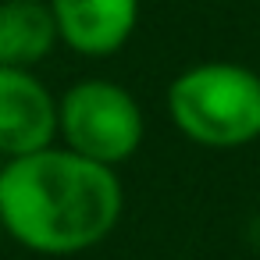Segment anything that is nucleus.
Segmentation results:
<instances>
[{
    "instance_id": "nucleus-1",
    "label": "nucleus",
    "mask_w": 260,
    "mask_h": 260,
    "mask_svg": "<svg viewBox=\"0 0 260 260\" xmlns=\"http://www.w3.org/2000/svg\"><path fill=\"white\" fill-rule=\"evenodd\" d=\"M125 185L114 168L54 143L0 168V228L36 256H79L114 235Z\"/></svg>"
},
{
    "instance_id": "nucleus-2",
    "label": "nucleus",
    "mask_w": 260,
    "mask_h": 260,
    "mask_svg": "<svg viewBox=\"0 0 260 260\" xmlns=\"http://www.w3.org/2000/svg\"><path fill=\"white\" fill-rule=\"evenodd\" d=\"M171 125L203 150H242L260 139V75L239 61H200L168 82Z\"/></svg>"
},
{
    "instance_id": "nucleus-3",
    "label": "nucleus",
    "mask_w": 260,
    "mask_h": 260,
    "mask_svg": "<svg viewBox=\"0 0 260 260\" xmlns=\"http://www.w3.org/2000/svg\"><path fill=\"white\" fill-rule=\"evenodd\" d=\"M146 139L139 100L114 79H75L57 96V143L72 153L114 168L132 160Z\"/></svg>"
},
{
    "instance_id": "nucleus-4",
    "label": "nucleus",
    "mask_w": 260,
    "mask_h": 260,
    "mask_svg": "<svg viewBox=\"0 0 260 260\" xmlns=\"http://www.w3.org/2000/svg\"><path fill=\"white\" fill-rule=\"evenodd\" d=\"M57 143V96L36 72L0 68V157L15 160Z\"/></svg>"
},
{
    "instance_id": "nucleus-5",
    "label": "nucleus",
    "mask_w": 260,
    "mask_h": 260,
    "mask_svg": "<svg viewBox=\"0 0 260 260\" xmlns=\"http://www.w3.org/2000/svg\"><path fill=\"white\" fill-rule=\"evenodd\" d=\"M61 47L79 57H114L136 32L143 0H47Z\"/></svg>"
},
{
    "instance_id": "nucleus-6",
    "label": "nucleus",
    "mask_w": 260,
    "mask_h": 260,
    "mask_svg": "<svg viewBox=\"0 0 260 260\" xmlns=\"http://www.w3.org/2000/svg\"><path fill=\"white\" fill-rule=\"evenodd\" d=\"M61 47L47 0H0V68L36 72Z\"/></svg>"
},
{
    "instance_id": "nucleus-7",
    "label": "nucleus",
    "mask_w": 260,
    "mask_h": 260,
    "mask_svg": "<svg viewBox=\"0 0 260 260\" xmlns=\"http://www.w3.org/2000/svg\"><path fill=\"white\" fill-rule=\"evenodd\" d=\"M0 235H4V228H0Z\"/></svg>"
}]
</instances>
